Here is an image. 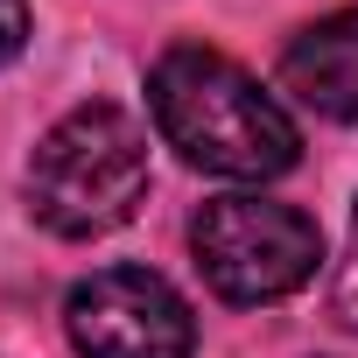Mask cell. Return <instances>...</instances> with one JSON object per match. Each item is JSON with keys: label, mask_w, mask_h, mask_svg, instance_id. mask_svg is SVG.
Wrapping results in <instances>:
<instances>
[{"label": "cell", "mask_w": 358, "mask_h": 358, "mask_svg": "<svg viewBox=\"0 0 358 358\" xmlns=\"http://www.w3.org/2000/svg\"><path fill=\"white\" fill-rule=\"evenodd\" d=\"M337 316L358 330V204H351V239H344V260H337Z\"/></svg>", "instance_id": "8992f818"}, {"label": "cell", "mask_w": 358, "mask_h": 358, "mask_svg": "<svg viewBox=\"0 0 358 358\" xmlns=\"http://www.w3.org/2000/svg\"><path fill=\"white\" fill-rule=\"evenodd\" d=\"M29 50V0H0V71Z\"/></svg>", "instance_id": "52a82bcc"}, {"label": "cell", "mask_w": 358, "mask_h": 358, "mask_svg": "<svg viewBox=\"0 0 358 358\" xmlns=\"http://www.w3.org/2000/svg\"><path fill=\"white\" fill-rule=\"evenodd\" d=\"M64 330L78 358H190L197 316L148 267H99L64 295Z\"/></svg>", "instance_id": "277c9868"}, {"label": "cell", "mask_w": 358, "mask_h": 358, "mask_svg": "<svg viewBox=\"0 0 358 358\" xmlns=\"http://www.w3.org/2000/svg\"><path fill=\"white\" fill-rule=\"evenodd\" d=\"M148 197V134L127 106H71L29 155V211L57 239H106Z\"/></svg>", "instance_id": "7a4b0ae2"}, {"label": "cell", "mask_w": 358, "mask_h": 358, "mask_svg": "<svg viewBox=\"0 0 358 358\" xmlns=\"http://www.w3.org/2000/svg\"><path fill=\"white\" fill-rule=\"evenodd\" d=\"M148 113H155V134L190 169L225 176V183H267L302 155V134L281 113V99L253 71H239L225 50H204V43H176L155 57Z\"/></svg>", "instance_id": "6da1fadb"}, {"label": "cell", "mask_w": 358, "mask_h": 358, "mask_svg": "<svg viewBox=\"0 0 358 358\" xmlns=\"http://www.w3.org/2000/svg\"><path fill=\"white\" fill-rule=\"evenodd\" d=\"M281 85L323 120H358V8L309 22L281 50Z\"/></svg>", "instance_id": "5b68a950"}, {"label": "cell", "mask_w": 358, "mask_h": 358, "mask_svg": "<svg viewBox=\"0 0 358 358\" xmlns=\"http://www.w3.org/2000/svg\"><path fill=\"white\" fill-rule=\"evenodd\" d=\"M190 253H197V274L211 281V295L260 309V302L295 295L316 274L323 232H316V218H302L295 204H274V197H211L190 218Z\"/></svg>", "instance_id": "3957f363"}]
</instances>
